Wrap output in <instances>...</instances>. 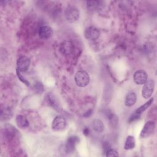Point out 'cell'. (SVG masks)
I'll return each mask as SVG.
<instances>
[{"instance_id": "cell-17", "label": "cell", "mask_w": 157, "mask_h": 157, "mask_svg": "<svg viewBox=\"0 0 157 157\" xmlns=\"http://www.w3.org/2000/svg\"><path fill=\"white\" fill-rule=\"evenodd\" d=\"M153 101V98H150L147 102H146L145 104H144L143 105H142L141 106H140V107L134 112V113L136 114V115H137V116L140 117V115H141L145 110H147V108H148V107L151 105Z\"/></svg>"}, {"instance_id": "cell-9", "label": "cell", "mask_w": 157, "mask_h": 157, "mask_svg": "<svg viewBox=\"0 0 157 157\" xmlns=\"http://www.w3.org/2000/svg\"><path fill=\"white\" fill-rule=\"evenodd\" d=\"M133 79L136 84L143 85L147 81L148 74L144 70H138L134 72Z\"/></svg>"}, {"instance_id": "cell-8", "label": "cell", "mask_w": 157, "mask_h": 157, "mask_svg": "<svg viewBox=\"0 0 157 157\" xmlns=\"http://www.w3.org/2000/svg\"><path fill=\"white\" fill-rule=\"evenodd\" d=\"M101 34L100 31L94 26H89L86 28L84 31L85 37L89 40H96Z\"/></svg>"}, {"instance_id": "cell-6", "label": "cell", "mask_w": 157, "mask_h": 157, "mask_svg": "<svg viewBox=\"0 0 157 157\" xmlns=\"http://www.w3.org/2000/svg\"><path fill=\"white\" fill-rule=\"evenodd\" d=\"M66 126V119L61 116L58 115L54 118L52 123V128L54 131H61L65 128Z\"/></svg>"}, {"instance_id": "cell-20", "label": "cell", "mask_w": 157, "mask_h": 157, "mask_svg": "<svg viewBox=\"0 0 157 157\" xmlns=\"http://www.w3.org/2000/svg\"><path fill=\"white\" fill-rule=\"evenodd\" d=\"M106 154V156H108V157H117V156H118V152L115 150V149H113V148H109V149H107L105 151Z\"/></svg>"}, {"instance_id": "cell-22", "label": "cell", "mask_w": 157, "mask_h": 157, "mask_svg": "<svg viewBox=\"0 0 157 157\" xmlns=\"http://www.w3.org/2000/svg\"><path fill=\"white\" fill-rule=\"evenodd\" d=\"M92 112H93V110H87L83 115V116L85 117H90L91 114H92Z\"/></svg>"}, {"instance_id": "cell-2", "label": "cell", "mask_w": 157, "mask_h": 157, "mask_svg": "<svg viewBox=\"0 0 157 157\" xmlns=\"http://www.w3.org/2000/svg\"><path fill=\"white\" fill-rule=\"evenodd\" d=\"M74 80L77 86L80 87H85L90 83V78L89 74L85 71H78L74 76Z\"/></svg>"}, {"instance_id": "cell-14", "label": "cell", "mask_w": 157, "mask_h": 157, "mask_svg": "<svg viewBox=\"0 0 157 157\" xmlns=\"http://www.w3.org/2000/svg\"><path fill=\"white\" fill-rule=\"evenodd\" d=\"M137 100V96L134 92H129L125 98L124 104L127 107H131L135 104Z\"/></svg>"}, {"instance_id": "cell-7", "label": "cell", "mask_w": 157, "mask_h": 157, "mask_svg": "<svg viewBox=\"0 0 157 157\" xmlns=\"http://www.w3.org/2000/svg\"><path fill=\"white\" fill-rule=\"evenodd\" d=\"M79 141L80 139L78 136H72L69 137L65 146V151L66 153H72L74 151L76 145H77V144H78Z\"/></svg>"}, {"instance_id": "cell-16", "label": "cell", "mask_w": 157, "mask_h": 157, "mask_svg": "<svg viewBox=\"0 0 157 157\" xmlns=\"http://www.w3.org/2000/svg\"><path fill=\"white\" fill-rule=\"evenodd\" d=\"M93 130L97 132H102L104 129V125L99 119H95L92 121L91 124Z\"/></svg>"}, {"instance_id": "cell-5", "label": "cell", "mask_w": 157, "mask_h": 157, "mask_svg": "<svg viewBox=\"0 0 157 157\" xmlns=\"http://www.w3.org/2000/svg\"><path fill=\"white\" fill-rule=\"evenodd\" d=\"M142 90V96L145 99L151 97L155 88V82L152 80H147L144 84Z\"/></svg>"}, {"instance_id": "cell-13", "label": "cell", "mask_w": 157, "mask_h": 157, "mask_svg": "<svg viewBox=\"0 0 157 157\" xmlns=\"http://www.w3.org/2000/svg\"><path fill=\"white\" fill-rule=\"evenodd\" d=\"M15 121L17 126L20 129H24L29 126V121L25 117L21 115H18L16 117Z\"/></svg>"}, {"instance_id": "cell-23", "label": "cell", "mask_w": 157, "mask_h": 157, "mask_svg": "<svg viewBox=\"0 0 157 157\" xmlns=\"http://www.w3.org/2000/svg\"><path fill=\"white\" fill-rule=\"evenodd\" d=\"M89 132H90V130L88 128H85L83 131V133L85 135V136H88L89 134Z\"/></svg>"}, {"instance_id": "cell-12", "label": "cell", "mask_w": 157, "mask_h": 157, "mask_svg": "<svg viewBox=\"0 0 157 157\" xmlns=\"http://www.w3.org/2000/svg\"><path fill=\"white\" fill-rule=\"evenodd\" d=\"M45 99H46V101L48 103V104L50 106L52 107L53 109H55V110H56L58 111H59L60 109H61L59 102H58L57 99L55 98V96L52 94L48 93L46 95Z\"/></svg>"}, {"instance_id": "cell-19", "label": "cell", "mask_w": 157, "mask_h": 157, "mask_svg": "<svg viewBox=\"0 0 157 157\" xmlns=\"http://www.w3.org/2000/svg\"><path fill=\"white\" fill-rule=\"evenodd\" d=\"M87 7L90 10H95L99 9L102 6V2L100 1H86Z\"/></svg>"}, {"instance_id": "cell-10", "label": "cell", "mask_w": 157, "mask_h": 157, "mask_svg": "<svg viewBox=\"0 0 157 157\" xmlns=\"http://www.w3.org/2000/svg\"><path fill=\"white\" fill-rule=\"evenodd\" d=\"M30 63L31 61L28 57L26 56H20L17 62V70L20 72H25L27 71L30 66Z\"/></svg>"}, {"instance_id": "cell-3", "label": "cell", "mask_w": 157, "mask_h": 157, "mask_svg": "<svg viewBox=\"0 0 157 157\" xmlns=\"http://www.w3.org/2000/svg\"><path fill=\"white\" fill-rule=\"evenodd\" d=\"M155 127H156V124L154 121L150 120L146 122L140 131V137L144 139L150 136L152 134H153L155 130Z\"/></svg>"}, {"instance_id": "cell-11", "label": "cell", "mask_w": 157, "mask_h": 157, "mask_svg": "<svg viewBox=\"0 0 157 157\" xmlns=\"http://www.w3.org/2000/svg\"><path fill=\"white\" fill-rule=\"evenodd\" d=\"M53 29L49 26H41L38 31L39 36L44 39H48L51 37L53 35Z\"/></svg>"}, {"instance_id": "cell-4", "label": "cell", "mask_w": 157, "mask_h": 157, "mask_svg": "<svg viewBox=\"0 0 157 157\" xmlns=\"http://www.w3.org/2000/svg\"><path fill=\"white\" fill-rule=\"evenodd\" d=\"M59 50L63 55H70L73 53L74 50V45L71 40H64L60 44Z\"/></svg>"}, {"instance_id": "cell-15", "label": "cell", "mask_w": 157, "mask_h": 157, "mask_svg": "<svg viewBox=\"0 0 157 157\" xmlns=\"http://www.w3.org/2000/svg\"><path fill=\"white\" fill-rule=\"evenodd\" d=\"M13 113L10 109L9 107H1L0 112V117L1 120H7L12 117Z\"/></svg>"}, {"instance_id": "cell-18", "label": "cell", "mask_w": 157, "mask_h": 157, "mask_svg": "<svg viewBox=\"0 0 157 157\" xmlns=\"http://www.w3.org/2000/svg\"><path fill=\"white\" fill-rule=\"evenodd\" d=\"M136 146V140L132 136H128L126 137L124 145V150H131L133 149Z\"/></svg>"}, {"instance_id": "cell-21", "label": "cell", "mask_w": 157, "mask_h": 157, "mask_svg": "<svg viewBox=\"0 0 157 157\" xmlns=\"http://www.w3.org/2000/svg\"><path fill=\"white\" fill-rule=\"evenodd\" d=\"M17 75H18L19 79H20L22 82H23L24 83H25L26 85H29V82L25 79V78L23 76H22V75L20 74V71H19L18 70H17Z\"/></svg>"}, {"instance_id": "cell-1", "label": "cell", "mask_w": 157, "mask_h": 157, "mask_svg": "<svg viewBox=\"0 0 157 157\" xmlns=\"http://www.w3.org/2000/svg\"><path fill=\"white\" fill-rule=\"evenodd\" d=\"M64 15L67 21L73 23L78 20L80 17V11L75 6L69 5L65 10Z\"/></svg>"}]
</instances>
